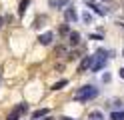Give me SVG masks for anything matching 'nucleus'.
<instances>
[{"label":"nucleus","mask_w":124,"mask_h":120,"mask_svg":"<svg viewBox=\"0 0 124 120\" xmlns=\"http://www.w3.org/2000/svg\"><path fill=\"white\" fill-rule=\"evenodd\" d=\"M98 96V88H94V86H82L78 92L74 94V98L78 100V102H88V100H92V98H96Z\"/></svg>","instance_id":"f257e3e1"},{"label":"nucleus","mask_w":124,"mask_h":120,"mask_svg":"<svg viewBox=\"0 0 124 120\" xmlns=\"http://www.w3.org/2000/svg\"><path fill=\"white\" fill-rule=\"evenodd\" d=\"M64 18H66V22H76V20H78V14H76V8L74 6H66Z\"/></svg>","instance_id":"f03ea898"},{"label":"nucleus","mask_w":124,"mask_h":120,"mask_svg":"<svg viewBox=\"0 0 124 120\" xmlns=\"http://www.w3.org/2000/svg\"><path fill=\"white\" fill-rule=\"evenodd\" d=\"M92 62H94V56H84L82 62H80V66H78V72H86L92 66Z\"/></svg>","instance_id":"7ed1b4c3"},{"label":"nucleus","mask_w":124,"mask_h":120,"mask_svg":"<svg viewBox=\"0 0 124 120\" xmlns=\"http://www.w3.org/2000/svg\"><path fill=\"white\" fill-rule=\"evenodd\" d=\"M38 40H40L42 46H50V44L54 42V34H52V32H44V34H40Z\"/></svg>","instance_id":"20e7f679"},{"label":"nucleus","mask_w":124,"mask_h":120,"mask_svg":"<svg viewBox=\"0 0 124 120\" xmlns=\"http://www.w3.org/2000/svg\"><path fill=\"white\" fill-rule=\"evenodd\" d=\"M68 44H70L72 48H76V46L80 44V34H78V32L70 30V34H68Z\"/></svg>","instance_id":"39448f33"},{"label":"nucleus","mask_w":124,"mask_h":120,"mask_svg":"<svg viewBox=\"0 0 124 120\" xmlns=\"http://www.w3.org/2000/svg\"><path fill=\"white\" fill-rule=\"evenodd\" d=\"M106 62H108V60H100V58H96L94 62H92L90 70H92V72H100V70H102V68L106 66Z\"/></svg>","instance_id":"423d86ee"},{"label":"nucleus","mask_w":124,"mask_h":120,"mask_svg":"<svg viewBox=\"0 0 124 120\" xmlns=\"http://www.w3.org/2000/svg\"><path fill=\"white\" fill-rule=\"evenodd\" d=\"M48 108H40V110H36V112H32V120H38V118H44L46 114H48Z\"/></svg>","instance_id":"0eeeda50"},{"label":"nucleus","mask_w":124,"mask_h":120,"mask_svg":"<svg viewBox=\"0 0 124 120\" xmlns=\"http://www.w3.org/2000/svg\"><path fill=\"white\" fill-rule=\"evenodd\" d=\"M58 34H60V36H66V34H70V26H68V22L60 24V28H58Z\"/></svg>","instance_id":"6e6552de"},{"label":"nucleus","mask_w":124,"mask_h":120,"mask_svg":"<svg viewBox=\"0 0 124 120\" xmlns=\"http://www.w3.org/2000/svg\"><path fill=\"white\" fill-rule=\"evenodd\" d=\"M110 120H124V112H122V110H112Z\"/></svg>","instance_id":"1a4fd4ad"},{"label":"nucleus","mask_w":124,"mask_h":120,"mask_svg":"<svg viewBox=\"0 0 124 120\" xmlns=\"http://www.w3.org/2000/svg\"><path fill=\"white\" fill-rule=\"evenodd\" d=\"M66 84H68V80H66V78H64V80H58V82H54V84H52V90H62Z\"/></svg>","instance_id":"9d476101"},{"label":"nucleus","mask_w":124,"mask_h":120,"mask_svg":"<svg viewBox=\"0 0 124 120\" xmlns=\"http://www.w3.org/2000/svg\"><path fill=\"white\" fill-rule=\"evenodd\" d=\"M30 2H32V0H22V2H20V6H18V14H20V16L26 12V8H28Z\"/></svg>","instance_id":"9b49d317"},{"label":"nucleus","mask_w":124,"mask_h":120,"mask_svg":"<svg viewBox=\"0 0 124 120\" xmlns=\"http://www.w3.org/2000/svg\"><path fill=\"white\" fill-rule=\"evenodd\" d=\"M66 4H68V0H50V8H60Z\"/></svg>","instance_id":"f8f14e48"},{"label":"nucleus","mask_w":124,"mask_h":120,"mask_svg":"<svg viewBox=\"0 0 124 120\" xmlns=\"http://www.w3.org/2000/svg\"><path fill=\"white\" fill-rule=\"evenodd\" d=\"M88 6H90L92 10H94V14H98V16H104V14H106L104 8H100V6H96V4H88Z\"/></svg>","instance_id":"ddd939ff"},{"label":"nucleus","mask_w":124,"mask_h":120,"mask_svg":"<svg viewBox=\"0 0 124 120\" xmlns=\"http://www.w3.org/2000/svg\"><path fill=\"white\" fill-rule=\"evenodd\" d=\"M18 118H20V112H18L16 108H14V110L10 112V114H8V116H6V120H18Z\"/></svg>","instance_id":"4468645a"},{"label":"nucleus","mask_w":124,"mask_h":120,"mask_svg":"<svg viewBox=\"0 0 124 120\" xmlns=\"http://www.w3.org/2000/svg\"><path fill=\"white\" fill-rule=\"evenodd\" d=\"M64 52H66V46H64V44H60V46L54 48V54H56V56H62Z\"/></svg>","instance_id":"2eb2a0df"},{"label":"nucleus","mask_w":124,"mask_h":120,"mask_svg":"<svg viewBox=\"0 0 124 120\" xmlns=\"http://www.w3.org/2000/svg\"><path fill=\"white\" fill-rule=\"evenodd\" d=\"M90 120H104V114H102V112H92Z\"/></svg>","instance_id":"dca6fc26"},{"label":"nucleus","mask_w":124,"mask_h":120,"mask_svg":"<svg viewBox=\"0 0 124 120\" xmlns=\"http://www.w3.org/2000/svg\"><path fill=\"white\" fill-rule=\"evenodd\" d=\"M44 20H46L44 16H40V18H38V20H36V22L32 24V26H34V28H40V26H44Z\"/></svg>","instance_id":"f3484780"},{"label":"nucleus","mask_w":124,"mask_h":120,"mask_svg":"<svg viewBox=\"0 0 124 120\" xmlns=\"http://www.w3.org/2000/svg\"><path fill=\"white\" fill-rule=\"evenodd\" d=\"M16 110L20 112V114H24V112H28V106H26V104H24V102H22V104H20V106H16Z\"/></svg>","instance_id":"a211bd4d"},{"label":"nucleus","mask_w":124,"mask_h":120,"mask_svg":"<svg viewBox=\"0 0 124 120\" xmlns=\"http://www.w3.org/2000/svg\"><path fill=\"white\" fill-rule=\"evenodd\" d=\"M78 56H80V54L76 52V50H74V52H70V54H68V62H72V60H76V58H78Z\"/></svg>","instance_id":"6ab92c4d"},{"label":"nucleus","mask_w":124,"mask_h":120,"mask_svg":"<svg viewBox=\"0 0 124 120\" xmlns=\"http://www.w3.org/2000/svg\"><path fill=\"white\" fill-rule=\"evenodd\" d=\"M82 20H84V22H90V20H92V16H90L88 12H82Z\"/></svg>","instance_id":"aec40b11"},{"label":"nucleus","mask_w":124,"mask_h":120,"mask_svg":"<svg viewBox=\"0 0 124 120\" xmlns=\"http://www.w3.org/2000/svg\"><path fill=\"white\" fill-rule=\"evenodd\" d=\"M2 26H4V18L0 16V30H2Z\"/></svg>","instance_id":"412c9836"},{"label":"nucleus","mask_w":124,"mask_h":120,"mask_svg":"<svg viewBox=\"0 0 124 120\" xmlns=\"http://www.w3.org/2000/svg\"><path fill=\"white\" fill-rule=\"evenodd\" d=\"M120 78H124V68H120Z\"/></svg>","instance_id":"4be33fe9"},{"label":"nucleus","mask_w":124,"mask_h":120,"mask_svg":"<svg viewBox=\"0 0 124 120\" xmlns=\"http://www.w3.org/2000/svg\"><path fill=\"white\" fill-rule=\"evenodd\" d=\"M44 120H54V118H50V116H46V118H44Z\"/></svg>","instance_id":"5701e85b"},{"label":"nucleus","mask_w":124,"mask_h":120,"mask_svg":"<svg viewBox=\"0 0 124 120\" xmlns=\"http://www.w3.org/2000/svg\"><path fill=\"white\" fill-rule=\"evenodd\" d=\"M60 120H72V118H66V116H64V118H60Z\"/></svg>","instance_id":"b1692460"},{"label":"nucleus","mask_w":124,"mask_h":120,"mask_svg":"<svg viewBox=\"0 0 124 120\" xmlns=\"http://www.w3.org/2000/svg\"><path fill=\"white\" fill-rule=\"evenodd\" d=\"M104 2H110V0H104Z\"/></svg>","instance_id":"393cba45"}]
</instances>
